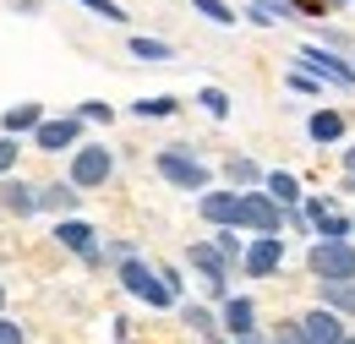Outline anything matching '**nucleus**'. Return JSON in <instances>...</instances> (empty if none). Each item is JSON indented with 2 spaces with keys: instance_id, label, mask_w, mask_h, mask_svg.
Instances as JSON below:
<instances>
[{
  "instance_id": "nucleus-5",
  "label": "nucleus",
  "mask_w": 355,
  "mask_h": 344,
  "mask_svg": "<svg viewBox=\"0 0 355 344\" xmlns=\"http://www.w3.org/2000/svg\"><path fill=\"white\" fill-rule=\"evenodd\" d=\"M306 268H311V279H355V246L317 235L311 252H306Z\"/></svg>"
},
{
  "instance_id": "nucleus-27",
  "label": "nucleus",
  "mask_w": 355,
  "mask_h": 344,
  "mask_svg": "<svg viewBox=\"0 0 355 344\" xmlns=\"http://www.w3.org/2000/svg\"><path fill=\"white\" fill-rule=\"evenodd\" d=\"M214 241H219V252H224L230 262H246V246H241V235H235V224H224V230L214 235Z\"/></svg>"
},
{
  "instance_id": "nucleus-30",
  "label": "nucleus",
  "mask_w": 355,
  "mask_h": 344,
  "mask_svg": "<svg viewBox=\"0 0 355 344\" xmlns=\"http://www.w3.org/2000/svg\"><path fill=\"white\" fill-rule=\"evenodd\" d=\"M77 6H88L93 17H104V22H126V11H121L115 0H77Z\"/></svg>"
},
{
  "instance_id": "nucleus-6",
  "label": "nucleus",
  "mask_w": 355,
  "mask_h": 344,
  "mask_svg": "<svg viewBox=\"0 0 355 344\" xmlns=\"http://www.w3.org/2000/svg\"><path fill=\"white\" fill-rule=\"evenodd\" d=\"M110 175H115V153H110L104 142H83V148H71V186L98 191Z\"/></svg>"
},
{
  "instance_id": "nucleus-14",
  "label": "nucleus",
  "mask_w": 355,
  "mask_h": 344,
  "mask_svg": "<svg viewBox=\"0 0 355 344\" xmlns=\"http://www.w3.org/2000/svg\"><path fill=\"white\" fill-rule=\"evenodd\" d=\"M197 208H202V218H208L214 230L235 224V218H241V186H235V191H202V197H197Z\"/></svg>"
},
{
  "instance_id": "nucleus-28",
  "label": "nucleus",
  "mask_w": 355,
  "mask_h": 344,
  "mask_svg": "<svg viewBox=\"0 0 355 344\" xmlns=\"http://www.w3.org/2000/svg\"><path fill=\"white\" fill-rule=\"evenodd\" d=\"M17 153H22V137L0 131V175H11V170H17Z\"/></svg>"
},
{
  "instance_id": "nucleus-18",
  "label": "nucleus",
  "mask_w": 355,
  "mask_h": 344,
  "mask_svg": "<svg viewBox=\"0 0 355 344\" xmlns=\"http://www.w3.org/2000/svg\"><path fill=\"white\" fill-rule=\"evenodd\" d=\"M39 121H44V104H11L6 115H0V131H11V137H33L39 131Z\"/></svg>"
},
{
  "instance_id": "nucleus-37",
  "label": "nucleus",
  "mask_w": 355,
  "mask_h": 344,
  "mask_svg": "<svg viewBox=\"0 0 355 344\" xmlns=\"http://www.w3.org/2000/svg\"><path fill=\"white\" fill-rule=\"evenodd\" d=\"M350 6H355V0H350Z\"/></svg>"
},
{
  "instance_id": "nucleus-2",
  "label": "nucleus",
  "mask_w": 355,
  "mask_h": 344,
  "mask_svg": "<svg viewBox=\"0 0 355 344\" xmlns=\"http://www.w3.org/2000/svg\"><path fill=\"white\" fill-rule=\"evenodd\" d=\"M153 164H159V175H164L175 191H208V180H214V175H208V164H202V159H197L186 142L159 148V159H153Z\"/></svg>"
},
{
  "instance_id": "nucleus-11",
  "label": "nucleus",
  "mask_w": 355,
  "mask_h": 344,
  "mask_svg": "<svg viewBox=\"0 0 355 344\" xmlns=\"http://www.w3.org/2000/svg\"><path fill=\"white\" fill-rule=\"evenodd\" d=\"M0 208L11 218H33L39 214V186L22 175H0Z\"/></svg>"
},
{
  "instance_id": "nucleus-36",
  "label": "nucleus",
  "mask_w": 355,
  "mask_h": 344,
  "mask_svg": "<svg viewBox=\"0 0 355 344\" xmlns=\"http://www.w3.org/2000/svg\"><path fill=\"white\" fill-rule=\"evenodd\" d=\"M345 344H355V334H350V339H345Z\"/></svg>"
},
{
  "instance_id": "nucleus-7",
  "label": "nucleus",
  "mask_w": 355,
  "mask_h": 344,
  "mask_svg": "<svg viewBox=\"0 0 355 344\" xmlns=\"http://www.w3.org/2000/svg\"><path fill=\"white\" fill-rule=\"evenodd\" d=\"M33 148L39 153H71L83 148V115H44L33 131Z\"/></svg>"
},
{
  "instance_id": "nucleus-25",
  "label": "nucleus",
  "mask_w": 355,
  "mask_h": 344,
  "mask_svg": "<svg viewBox=\"0 0 355 344\" xmlns=\"http://www.w3.org/2000/svg\"><path fill=\"white\" fill-rule=\"evenodd\" d=\"M191 11H202V17H208V22H219V28L235 22V6H230V0H191Z\"/></svg>"
},
{
  "instance_id": "nucleus-23",
  "label": "nucleus",
  "mask_w": 355,
  "mask_h": 344,
  "mask_svg": "<svg viewBox=\"0 0 355 344\" xmlns=\"http://www.w3.org/2000/svg\"><path fill=\"white\" fill-rule=\"evenodd\" d=\"M175 110H180V104L170 98V93H159V98H137V104H132V115H142V121H170Z\"/></svg>"
},
{
  "instance_id": "nucleus-9",
  "label": "nucleus",
  "mask_w": 355,
  "mask_h": 344,
  "mask_svg": "<svg viewBox=\"0 0 355 344\" xmlns=\"http://www.w3.org/2000/svg\"><path fill=\"white\" fill-rule=\"evenodd\" d=\"M301 208L311 214V235H328V241H350L355 235V218H345L328 197H306Z\"/></svg>"
},
{
  "instance_id": "nucleus-10",
  "label": "nucleus",
  "mask_w": 355,
  "mask_h": 344,
  "mask_svg": "<svg viewBox=\"0 0 355 344\" xmlns=\"http://www.w3.org/2000/svg\"><path fill=\"white\" fill-rule=\"evenodd\" d=\"M55 246H66V252H77V257L88 262L93 252H98V230H93L88 218L66 214V218H55Z\"/></svg>"
},
{
  "instance_id": "nucleus-8",
  "label": "nucleus",
  "mask_w": 355,
  "mask_h": 344,
  "mask_svg": "<svg viewBox=\"0 0 355 344\" xmlns=\"http://www.w3.org/2000/svg\"><path fill=\"white\" fill-rule=\"evenodd\" d=\"M301 66H306L311 77L334 83V87H355V66L334 55V44H306V49H301Z\"/></svg>"
},
{
  "instance_id": "nucleus-16",
  "label": "nucleus",
  "mask_w": 355,
  "mask_h": 344,
  "mask_svg": "<svg viewBox=\"0 0 355 344\" xmlns=\"http://www.w3.org/2000/svg\"><path fill=\"white\" fill-rule=\"evenodd\" d=\"M219 322H224L230 339H252V334H257V306L246 301V295H230L224 311H219Z\"/></svg>"
},
{
  "instance_id": "nucleus-12",
  "label": "nucleus",
  "mask_w": 355,
  "mask_h": 344,
  "mask_svg": "<svg viewBox=\"0 0 355 344\" xmlns=\"http://www.w3.org/2000/svg\"><path fill=\"white\" fill-rule=\"evenodd\" d=\"M279 262H284V235H257V241L246 246V262H241V268H246L252 279H273Z\"/></svg>"
},
{
  "instance_id": "nucleus-21",
  "label": "nucleus",
  "mask_w": 355,
  "mask_h": 344,
  "mask_svg": "<svg viewBox=\"0 0 355 344\" xmlns=\"http://www.w3.org/2000/svg\"><path fill=\"white\" fill-rule=\"evenodd\" d=\"M224 175H230V186H241V191H246V186H263V180H268V175L257 170L252 159H241V153H230V159H224Z\"/></svg>"
},
{
  "instance_id": "nucleus-22",
  "label": "nucleus",
  "mask_w": 355,
  "mask_h": 344,
  "mask_svg": "<svg viewBox=\"0 0 355 344\" xmlns=\"http://www.w3.org/2000/svg\"><path fill=\"white\" fill-rule=\"evenodd\" d=\"M263 186L273 191V197H279V203H284V208H295V203H301V180H295L290 170H273V175L263 180Z\"/></svg>"
},
{
  "instance_id": "nucleus-34",
  "label": "nucleus",
  "mask_w": 355,
  "mask_h": 344,
  "mask_svg": "<svg viewBox=\"0 0 355 344\" xmlns=\"http://www.w3.org/2000/svg\"><path fill=\"white\" fill-rule=\"evenodd\" d=\"M0 311H6V284H0Z\"/></svg>"
},
{
  "instance_id": "nucleus-38",
  "label": "nucleus",
  "mask_w": 355,
  "mask_h": 344,
  "mask_svg": "<svg viewBox=\"0 0 355 344\" xmlns=\"http://www.w3.org/2000/svg\"><path fill=\"white\" fill-rule=\"evenodd\" d=\"M273 344H279V339H273Z\"/></svg>"
},
{
  "instance_id": "nucleus-3",
  "label": "nucleus",
  "mask_w": 355,
  "mask_h": 344,
  "mask_svg": "<svg viewBox=\"0 0 355 344\" xmlns=\"http://www.w3.org/2000/svg\"><path fill=\"white\" fill-rule=\"evenodd\" d=\"M235 230H252V235H279L284 230V203L273 197V191H257V186H246L241 191V218H235Z\"/></svg>"
},
{
  "instance_id": "nucleus-26",
  "label": "nucleus",
  "mask_w": 355,
  "mask_h": 344,
  "mask_svg": "<svg viewBox=\"0 0 355 344\" xmlns=\"http://www.w3.org/2000/svg\"><path fill=\"white\" fill-rule=\"evenodd\" d=\"M197 104H202L214 121H230V93H224V87H202V93H197Z\"/></svg>"
},
{
  "instance_id": "nucleus-32",
  "label": "nucleus",
  "mask_w": 355,
  "mask_h": 344,
  "mask_svg": "<svg viewBox=\"0 0 355 344\" xmlns=\"http://www.w3.org/2000/svg\"><path fill=\"white\" fill-rule=\"evenodd\" d=\"M345 175H355V142L345 148Z\"/></svg>"
},
{
  "instance_id": "nucleus-31",
  "label": "nucleus",
  "mask_w": 355,
  "mask_h": 344,
  "mask_svg": "<svg viewBox=\"0 0 355 344\" xmlns=\"http://www.w3.org/2000/svg\"><path fill=\"white\" fill-rule=\"evenodd\" d=\"M0 344H28V334H22V328H17L6 311H0Z\"/></svg>"
},
{
  "instance_id": "nucleus-4",
  "label": "nucleus",
  "mask_w": 355,
  "mask_h": 344,
  "mask_svg": "<svg viewBox=\"0 0 355 344\" xmlns=\"http://www.w3.org/2000/svg\"><path fill=\"white\" fill-rule=\"evenodd\" d=\"M186 262L202 273V284H208V295H219V301H230V268L235 262L219 252V241H191L186 246Z\"/></svg>"
},
{
  "instance_id": "nucleus-35",
  "label": "nucleus",
  "mask_w": 355,
  "mask_h": 344,
  "mask_svg": "<svg viewBox=\"0 0 355 344\" xmlns=\"http://www.w3.org/2000/svg\"><path fill=\"white\" fill-rule=\"evenodd\" d=\"M235 344H252V339H235Z\"/></svg>"
},
{
  "instance_id": "nucleus-1",
  "label": "nucleus",
  "mask_w": 355,
  "mask_h": 344,
  "mask_svg": "<svg viewBox=\"0 0 355 344\" xmlns=\"http://www.w3.org/2000/svg\"><path fill=\"white\" fill-rule=\"evenodd\" d=\"M121 290L137 295V301H148L153 311H170L180 301L175 290H170V279H164V268H148L142 257H126L121 262Z\"/></svg>"
},
{
  "instance_id": "nucleus-20",
  "label": "nucleus",
  "mask_w": 355,
  "mask_h": 344,
  "mask_svg": "<svg viewBox=\"0 0 355 344\" xmlns=\"http://www.w3.org/2000/svg\"><path fill=\"white\" fill-rule=\"evenodd\" d=\"M180 322H186L191 334H202L208 344H219V328H224V322L208 311V306H180Z\"/></svg>"
},
{
  "instance_id": "nucleus-33",
  "label": "nucleus",
  "mask_w": 355,
  "mask_h": 344,
  "mask_svg": "<svg viewBox=\"0 0 355 344\" xmlns=\"http://www.w3.org/2000/svg\"><path fill=\"white\" fill-rule=\"evenodd\" d=\"M339 191H345V197H355V175H345V186H339Z\"/></svg>"
},
{
  "instance_id": "nucleus-13",
  "label": "nucleus",
  "mask_w": 355,
  "mask_h": 344,
  "mask_svg": "<svg viewBox=\"0 0 355 344\" xmlns=\"http://www.w3.org/2000/svg\"><path fill=\"white\" fill-rule=\"evenodd\" d=\"M301 328H306L311 344H345V339H350V334H345V317H339L334 306H322V301H317V311L301 317Z\"/></svg>"
},
{
  "instance_id": "nucleus-24",
  "label": "nucleus",
  "mask_w": 355,
  "mask_h": 344,
  "mask_svg": "<svg viewBox=\"0 0 355 344\" xmlns=\"http://www.w3.org/2000/svg\"><path fill=\"white\" fill-rule=\"evenodd\" d=\"M132 55H137V60H153V66H164L175 49H170L164 39H132Z\"/></svg>"
},
{
  "instance_id": "nucleus-15",
  "label": "nucleus",
  "mask_w": 355,
  "mask_h": 344,
  "mask_svg": "<svg viewBox=\"0 0 355 344\" xmlns=\"http://www.w3.org/2000/svg\"><path fill=\"white\" fill-rule=\"evenodd\" d=\"M83 208V186H71V180H55V186H39V214H55V218H66V214H77Z\"/></svg>"
},
{
  "instance_id": "nucleus-17",
  "label": "nucleus",
  "mask_w": 355,
  "mask_h": 344,
  "mask_svg": "<svg viewBox=\"0 0 355 344\" xmlns=\"http://www.w3.org/2000/svg\"><path fill=\"white\" fill-rule=\"evenodd\" d=\"M317 301L334 306L339 317H355V279H317Z\"/></svg>"
},
{
  "instance_id": "nucleus-29",
  "label": "nucleus",
  "mask_w": 355,
  "mask_h": 344,
  "mask_svg": "<svg viewBox=\"0 0 355 344\" xmlns=\"http://www.w3.org/2000/svg\"><path fill=\"white\" fill-rule=\"evenodd\" d=\"M77 115H83V121H98V126H110V121H115V110H110L104 98H83V104H77Z\"/></svg>"
},
{
  "instance_id": "nucleus-19",
  "label": "nucleus",
  "mask_w": 355,
  "mask_h": 344,
  "mask_svg": "<svg viewBox=\"0 0 355 344\" xmlns=\"http://www.w3.org/2000/svg\"><path fill=\"white\" fill-rule=\"evenodd\" d=\"M306 137H311V142H322V148L339 142V137H345V115H339V110H317V115L306 121Z\"/></svg>"
}]
</instances>
